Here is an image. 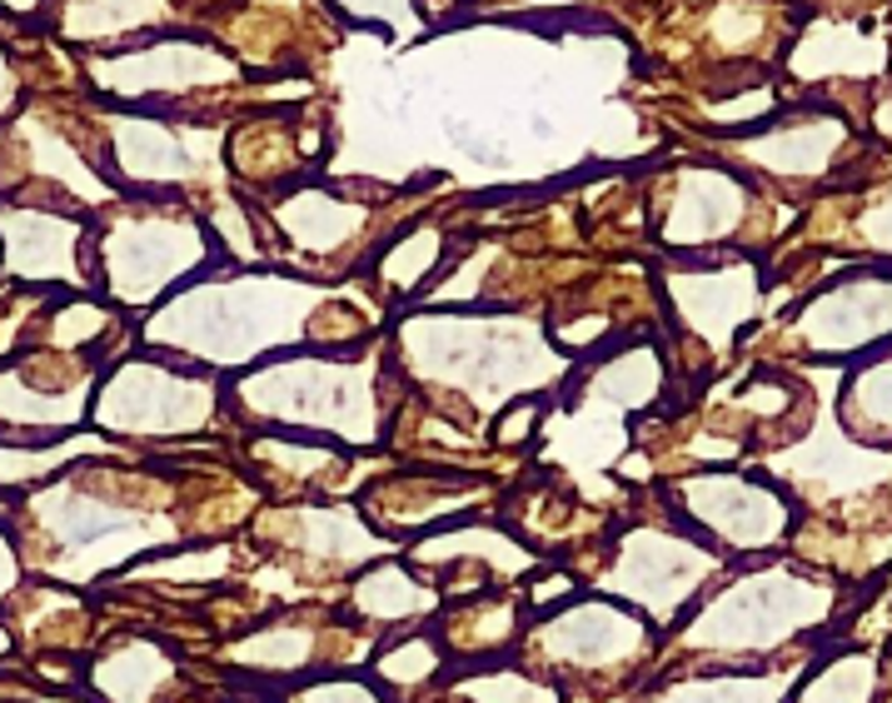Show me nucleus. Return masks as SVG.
<instances>
[{
  "mask_svg": "<svg viewBox=\"0 0 892 703\" xmlns=\"http://www.w3.org/2000/svg\"><path fill=\"white\" fill-rule=\"evenodd\" d=\"M210 255L205 225L170 199H130L106 230L90 234V275H100L120 305H145Z\"/></svg>",
  "mask_w": 892,
  "mask_h": 703,
  "instance_id": "nucleus-1",
  "label": "nucleus"
},
{
  "mask_svg": "<svg viewBox=\"0 0 892 703\" xmlns=\"http://www.w3.org/2000/svg\"><path fill=\"white\" fill-rule=\"evenodd\" d=\"M215 414V385L190 379L160 360H130L110 369L90 404V420L115 434H185Z\"/></svg>",
  "mask_w": 892,
  "mask_h": 703,
  "instance_id": "nucleus-2",
  "label": "nucleus"
},
{
  "mask_svg": "<svg viewBox=\"0 0 892 703\" xmlns=\"http://www.w3.org/2000/svg\"><path fill=\"white\" fill-rule=\"evenodd\" d=\"M0 275L11 284H90V220L40 199H0Z\"/></svg>",
  "mask_w": 892,
  "mask_h": 703,
  "instance_id": "nucleus-3",
  "label": "nucleus"
},
{
  "mask_svg": "<svg viewBox=\"0 0 892 703\" xmlns=\"http://www.w3.org/2000/svg\"><path fill=\"white\" fill-rule=\"evenodd\" d=\"M95 75L100 85L130 100H145V95H164V90H190V85H220L235 81L240 65L220 50L200 46V40H150L140 50H120L110 60H95Z\"/></svg>",
  "mask_w": 892,
  "mask_h": 703,
  "instance_id": "nucleus-4",
  "label": "nucleus"
},
{
  "mask_svg": "<svg viewBox=\"0 0 892 703\" xmlns=\"http://www.w3.org/2000/svg\"><path fill=\"white\" fill-rule=\"evenodd\" d=\"M833 150H838V125H818V120L812 125H793V135L778 130L773 141L753 145V155H763V165H773L783 175H812V170L828 165Z\"/></svg>",
  "mask_w": 892,
  "mask_h": 703,
  "instance_id": "nucleus-5",
  "label": "nucleus"
},
{
  "mask_svg": "<svg viewBox=\"0 0 892 703\" xmlns=\"http://www.w3.org/2000/svg\"><path fill=\"white\" fill-rule=\"evenodd\" d=\"M334 5H340V11L344 15H359V5H365V0H334ZM389 15H400V25H414V5H410V0H369V15H365V21H389Z\"/></svg>",
  "mask_w": 892,
  "mask_h": 703,
  "instance_id": "nucleus-6",
  "label": "nucleus"
},
{
  "mask_svg": "<svg viewBox=\"0 0 892 703\" xmlns=\"http://www.w3.org/2000/svg\"><path fill=\"white\" fill-rule=\"evenodd\" d=\"M11 100H15V75H11V65H5V56H0V116L11 110Z\"/></svg>",
  "mask_w": 892,
  "mask_h": 703,
  "instance_id": "nucleus-7",
  "label": "nucleus"
},
{
  "mask_svg": "<svg viewBox=\"0 0 892 703\" xmlns=\"http://www.w3.org/2000/svg\"><path fill=\"white\" fill-rule=\"evenodd\" d=\"M0 5H11V11H36V0H0Z\"/></svg>",
  "mask_w": 892,
  "mask_h": 703,
  "instance_id": "nucleus-8",
  "label": "nucleus"
}]
</instances>
